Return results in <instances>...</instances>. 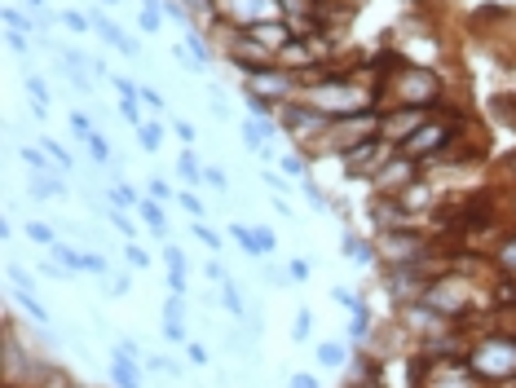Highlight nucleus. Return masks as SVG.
<instances>
[{
  "label": "nucleus",
  "mask_w": 516,
  "mask_h": 388,
  "mask_svg": "<svg viewBox=\"0 0 516 388\" xmlns=\"http://www.w3.org/2000/svg\"><path fill=\"white\" fill-rule=\"evenodd\" d=\"M102 5H120V0H102Z\"/></svg>",
  "instance_id": "obj_59"
},
{
  "label": "nucleus",
  "mask_w": 516,
  "mask_h": 388,
  "mask_svg": "<svg viewBox=\"0 0 516 388\" xmlns=\"http://www.w3.org/2000/svg\"><path fill=\"white\" fill-rule=\"evenodd\" d=\"M450 137H455V124H441V119H428L419 133H410V137L397 146L402 155H410V159H433V155H441L450 146Z\"/></svg>",
  "instance_id": "obj_7"
},
{
  "label": "nucleus",
  "mask_w": 516,
  "mask_h": 388,
  "mask_svg": "<svg viewBox=\"0 0 516 388\" xmlns=\"http://www.w3.org/2000/svg\"><path fill=\"white\" fill-rule=\"evenodd\" d=\"M331 300L340 309H349V313H362L366 305H362V296H357V291H349V287H331Z\"/></svg>",
  "instance_id": "obj_23"
},
{
  "label": "nucleus",
  "mask_w": 516,
  "mask_h": 388,
  "mask_svg": "<svg viewBox=\"0 0 516 388\" xmlns=\"http://www.w3.org/2000/svg\"><path fill=\"white\" fill-rule=\"evenodd\" d=\"M9 49H14V54H27V36H23V31H9Z\"/></svg>",
  "instance_id": "obj_57"
},
{
  "label": "nucleus",
  "mask_w": 516,
  "mask_h": 388,
  "mask_svg": "<svg viewBox=\"0 0 516 388\" xmlns=\"http://www.w3.org/2000/svg\"><path fill=\"white\" fill-rule=\"evenodd\" d=\"M27 93L36 98V106H45V111H49V84L40 80V76H31V80H27Z\"/></svg>",
  "instance_id": "obj_41"
},
{
  "label": "nucleus",
  "mask_w": 516,
  "mask_h": 388,
  "mask_svg": "<svg viewBox=\"0 0 516 388\" xmlns=\"http://www.w3.org/2000/svg\"><path fill=\"white\" fill-rule=\"evenodd\" d=\"M36 388H71V380H67V375H62V371H45V375H40V384Z\"/></svg>",
  "instance_id": "obj_47"
},
{
  "label": "nucleus",
  "mask_w": 516,
  "mask_h": 388,
  "mask_svg": "<svg viewBox=\"0 0 516 388\" xmlns=\"http://www.w3.org/2000/svg\"><path fill=\"white\" fill-rule=\"evenodd\" d=\"M164 318H186V296H177V291H172V296L164 300Z\"/></svg>",
  "instance_id": "obj_43"
},
{
  "label": "nucleus",
  "mask_w": 516,
  "mask_h": 388,
  "mask_svg": "<svg viewBox=\"0 0 516 388\" xmlns=\"http://www.w3.org/2000/svg\"><path fill=\"white\" fill-rule=\"evenodd\" d=\"M300 98L309 102L313 111H322L326 119H349V115H362V111L380 106V93H371L366 84H357L349 76H322V80H313Z\"/></svg>",
  "instance_id": "obj_1"
},
{
  "label": "nucleus",
  "mask_w": 516,
  "mask_h": 388,
  "mask_svg": "<svg viewBox=\"0 0 516 388\" xmlns=\"http://www.w3.org/2000/svg\"><path fill=\"white\" fill-rule=\"evenodd\" d=\"M494 265H499L503 274H516V234H508V243L494 251Z\"/></svg>",
  "instance_id": "obj_22"
},
{
  "label": "nucleus",
  "mask_w": 516,
  "mask_h": 388,
  "mask_svg": "<svg viewBox=\"0 0 516 388\" xmlns=\"http://www.w3.org/2000/svg\"><path fill=\"white\" fill-rule=\"evenodd\" d=\"M186 49H190V58H194L199 76H203V71L212 67V45H207V40H203V36H199V31L190 27V31H186Z\"/></svg>",
  "instance_id": "obj_13"
},
{
  "label": "nucleus",
  "mask_w": 516,
  "mask_h": 388,
  "mask_svg": "<svg viewBox=\"0 0 516 388\" xmlns=\"http://www.w3.org/2000/svg\"><path fill=\"white\" fill-rule=\"evenodd\" d=\"M106 198H111V207H120V212H124V207H137V203H142V194H137L128 181H115V190H111Z\"/></svg>",
  "instance_id": "obj_17"
},
{
  "label": "nucleus",
  "mask_w": 516,
  "mask_h": 388,
  "mask_svg": "<svg viewBox=\"0 0 516 388\" xmlns=\"http://www.w3.org/2000/svg\"><path fill=\"white\" fill-rule=\"evenodd\" d=\"M164 265H168V274H186V251L177 243H168L164 247Z\"/></svg>",
  "instance_id": "obj_32"
},
{
  "label": "nucleus",
  "mask_w": 516,
  "mask_h": 388,
  "mask_svg": "<svg viewBox=\"0 0 516 388\" xmlns=\"http://www.w3.org/2000/svg\"><path fill=\"white\" fill-rule=\"evenodd\" d=\"M71 133H76L80 141H93V119L84 111H76V115H71Z\"/></svg>",
  "instance_id": "obj_38"
},
{
  "label": "nucleus",
  "mask_w": 516,
  "mask_h": 388,
  "mask_svg": "<svg viewBox=\"0 0 516 388\" xmlns=\"http://www.w3.org/2000/svg\"><path fill=\"white\" fill-rule=\"evenodd\" d=\"M278 124H282V133H291V137H322V133L331 128V119H326L322 111H313L304 98L300 102H282Z\"/></svg>",
  "instance_id": "obj_6"
},
{
  "label": "nucleus",
  "mask_w": 516,
  "mask_h": 388,
  "mask_svg": "<svg viewBox=\"0 0 516 388\" xmlns=\"http://www.w3.org/2000/svg\"><path fill=\"white\" fill-rule=\"evenodd\" d=\"M137 216H142L146 225H150V234H168V221H164V207L155 203V198H142V203H137Z\"/></svg>",
  "instance_id": "obj_14"
},
{
  "label": "nucleus",
  "mask_w": 516,
  "mask_h": 388,
  "mask_svg": "<svg viewBox=\"0 0 516 388\" xmlns=\"http://www.w3.org/2000/svg\"><path fill=\"white\" fill-rule=\"evenodd\" d=\"M203 181H207V185H216V190H225V185H229L221 168H203Z\"/></svg>",
  "instance_id": "obj_53"
},
{
  "label": "nucleus",
  "mask_w": 516,
  "mask_h": 388,
  "mask_svg": "<svg viewBox=\"0 0 516 388\" xmlns=\"http://www.w3.org/2000/svg\"><path fill=\"white\" fill-rule=\"evenodd\" d=\"M27 238L31 243H40V247H54L58 238H54V225H45V221H31L27 225Z\"/></svg>",
  "instance_id": "obj_27"
},
{
  "label": "nucleus",
  "mask_w": 516,
  "mask_h": 388,
  "mask_svg": "<svg viewBox=\"0 0 516 388\" xmlns=\"http://www.w3.org/2000/svg\"><path fill=\"white\" fill-rule=\"evenodd\" d=\"M309 331H313V313H309V309H300V313H296V322H291V340L304 344V340H309Z\"/></svg>",
  "instance_id": "obj_29"
},
{
  "label": "nucleus",
  "mask_w": 516,
  "mask_h": 388,
  "mask_svg": "<svg viewBox=\"0 0 516 388\" xmlns=\"http://www.w3.org/2000/svg\"><path fill=\"white\" fill-rule=\"evenodd\" d=\"M93 31H98V36H102V40H111V45H115V49H120V54H124V58H137V54H142V45H137V40L128 36V31H120V27H115V23H111V18H102V14H93Z\"/></svg>",
  "instance_id": "obj_10"
},
{
  "label": "nucleus",
  "mask_w": 516,
  "mask_h": 388,
  "mask_svg": "<svg viewBox=\"0 0 516 388\" xmlns=\"http://www.w3.org/2000/svg\"><path fill=\"white\" fill-rule=\"evenodd\" d=\"M282 172L304 181V176H309V159H304V155H282Z\"/></svg>",
  "instance_id": "obj_33"
},
{
  "label": "nucleus",
  "mask_w": 516,
  "mask_h": 388,
  "mask_svg": "<svg viewBox=\"0 0 516 388\" xmlns=\"http://www.w3.org/2000/svg\"><path fill=\"white\" fill-rule=\"evenodd\" d=\"M340 256H344V260H357V265H375V247L366 243V238H357L353 229L340 238Z\"/></svg>",
  "instance_id": "obj_12"
},
{
  "label": "nucleus",
  "mask_w": 516,
  "mask_h": 388,
  "mask_svg": "<svg viewBox=\"0 0 516 388\" xmlns=\"http://www.w3.org/2000/svg\"><path fill=\"white\" fill-rule=\"evenodd\" d=\"M309 274H313V269H309V260H304V256H296V260L287 265V278H291V282H304Z\"/></svg>",
  "instance_id": "obj_46"
},
{
  "label": "nucleus",
  "mask_w": 516,
  "mask_h": 388,
  "mask_svg": "<svg viewBox=\"0 0 516 388\" xmlns=\"http://www.w3.org/2000/svg\"><path fill=\"white\" fill-rule=\"evenodd\" d=\"M89 155H93V163H98V168H106L115 150H111V141L102 137V133H93V141H89Z\"/></svg>",
  "instance_id": "obj_25"
},
{
  "label": "nucleus",
  "mask_w": 516,
  "mask_h": 388,
  "mask_svg": "<svg viewBox=\"0 0 516 388\" xmlns=\"http://www.w3.org/2000/svg\"><path fill=\"white\" fill-rule=\"evenodd\" d=\"M40 146L49 150V159H54L58 168H67V172H71V150H67V146H62V141H54V137H45Z\"/></svg>",
  "instance_id": "obj_31"
},
{
  "label": "nucleus",
  "mask_w": 516,
  "mask_h": 388,
  "mask_svg": "<svg viewBox=\"0 0 516 388\" xmlns=\"http://www.w3.org/2000/svg\"><path fill=\"white\" fill-rule=\"evenodd\" d=\"M194 238H199V243H207V247H212V251L221 247V234H216V229H207L203 221H194Z\"/></svg>",
  "instance_id": "obj_45"
},
{
  "label": "nucleus",
  "mask_w": 516,
  "mask_h": 388,
  "mask_svg": "<svg viewBox=\"0 0 516 388\" xmlns=\"http://www.w3.org/2000/svg\"><path fill=\"white\" fill-rule=\"evenodd\" d=\"M304 198H309V207H318V212H326V207H331V198H326L318 185H313V176H304Z\"/></svg>",
  "instance_id": "obj_37"
},
{
  "label": "nucleus",
  "mask_w": 516,
  "mask_h": 388,
  "mask_svg": "<svg viewBox=\"0 0 516 388\" xmlns=\"http://www.w3.org/2000/svg\"><path fill=\"white\" fill-rule=\"evenodd\" d=\"M146 194H150L155 203H168V198H172V185H168L164 176H150V181H146Z\"/></svg>",
  "instance_id": "obj_36"
},
{
  "label": "nucleus",
  "mask_w": 516,
  "mask_h": 388,
  "mask_svg": "<svg viewBox=\"0 0 516 388\" xmlns=\"http://www.w3.org/2000/svg\"><path fill=\"white\" fill-rule=\"evenodd\" d=\"M366 327H371V313H353V322H349V335H344V340H366Z\"/></svg>",
  "instance_id": "obj_40"
},
{
  "label": "nucleus",
  "mask_w": 516,
  "mask_h": 388,
  "mask_svg": "<svg viewBox=\"0 0 516 388\" xmlns=\"http://www.w3.org/2000/svg\"><path fill=\"white\" fill-rule=\"evenodd\" d=\"M31 5H36V9H40V5H45V0H31Z\"/></svg>",
  "instance_id": "obj_60"
},
{
  "label": "nucleus",
  "mask_w": 516,
  "mask_h": 388,
  "mask_svg": "<svg viewBox=\"0 0 516 388\" xmlns=\"http://www.w3.org/2000/svg\"><path fill=\"white\" fill-rule=\"evenodd\" d=\"M111 84L120 89V102H137L142 98V84H133L128 76H111Z\"/></svg>",
  "instance_id": "obj_35"
},
{
  "label": "nucleus",
  "mask_w": 516,
  "mask_h": 388,
  "mask_svg": "<svg viewBox=\"0 0 516 388\" xmlns=\"http://www.w3.org/2000/svg\"><path fill=\"white\" fill-rule=\"evenodd\" d=\"M120 115H124V124H133V128H142V111H137V102H120Z\"/></svg>",
  "instance_id": "obj_48"
},
{
  "label": "nucleus",
  "mask_w": 516,
  "mask_h": 388,
  "mask_svg": "<svg viewBox=\"0 0 516 388\" xmlns=\"http://www.w3.org/2000/svg\"><path fill=\"white\" fill-rule=\"evenodd\" d=\"M31 194H36V198H58V194H62V181H58L54 172H49V176H36V172H31Z\"/></svg>",
  "instance_id": "obj_18"
},
{
  "label": "nucleus",
  "mask_w": 516,
  "mask_h": 388,
  "mask_svg": "<svg viewBox=\"0 0 516 388\" xmlns=\"http://www.w3.org/2000/svg\"><path fill=\"white\" fill-rule=\"evenodd\" d=\"M80 269H84V274H93V278H106L111 265H106V256H98V251H84V265Z\"/></svg>",
  "instance_id": "obj_34"
},
{
  "label": "nucleus",
  "mask_w": 516,
  "mask_h": 388,
  "mask_svg": "<svg viewBox=\"0 0 516 388\" xmlns=\"http://www.w3.org/2000/svg\"><path fill=\"white\" fill-rule=\"evenodd\" d=\"M111 380H115V388H142L137 362H133V358H124V353H111Z\"/></svg>",
  "instance_id": "obj_11"
},
{
  "label": "nucleus",
  "mask_w": 516,
  "mask_h": 388,
  "mask_svg": "<svg viewBox=\"0 0 516 388\" xmlns=\"http://www.w3.org/2000/svg\"><path fill=\"white\" fill-rule=\"evenodd\" d=\"M221 305H225V313H234V318H243V313H247L243 296H238V287H234V278L221 282Z\"/></svg>",
  "instance_id": "obj_16"
},
{
  "label": "nucleus",
  "mask_w": 516,
  "mask_h": 388,
  "mask_svg": "<svg viewBox=\"0 0 516 388\" xmlns=\"http://www.w3.org/2000/svg\"><path fill=\"white\" fill-rule=\"evenodd\" d=\"M419 176H424V168H419V159H410V155L397 150L393 159H388L380 172H375V185H380V194H402L406 185H415Z\"/></svg>",
  "instance_id": "obj_8"
},
{
  "label": "nucleus",
  "mask_w": 516,
  "mask_h": 388,
  "mask_svg": "<svg viewBox=\"0 0 516 388\" xmlns=\"http://www.w3.org/2000/svg\"><path fill=\"white\" fill-rule=\"evenodd\" d=\"M203 269H207V278H212V282H216V287H221V282H225V278H229V274H225V269H221V260H207V265H203Z\"/></svg>",
  "instance_id": "obj_56"
},
{
  "label": "nucleus",
  "mask_w": 516,
  "mask_h": 388,
  "mask_svg": "<svg viewBox=\"0 0 516 388\" xmlns=\"http://www.w3.org/2000/svg\"><path fill=\"white\" fill-rule=\"evenodd\" d=\"M287 388H322V384H318V375H309V371H296V375L287 380Z\"/></svg>",
  "instance_id": "obj_49"
},
{
  "label": "nucleus",
  "mask_w": 516,
  "mask_h": 388,
  "mask_svg": "<svg viewBox=\"0 0 516 388\" xmlns=\"http://www.w3.org/2000/svg\"><path fill=\"white\" fill-rule=\"evenodd\" d=\"M229 238H234V243L243 247L247 256H260V243H256V225H243V221H234V225H229Z\"/></svg>",
  "instance_id": "obj_15"
},
{
  "label": "nucleus",
  "mask_w": 516,
  "mask_h": 388,
  "mask_svg": "<svg viewBox=\"0 0 516 388\" xmlns=\"http://www.w3.org/2000/svg\"><path fill=\"white\" fill-rule=\"evenodd\" d=\"M468 366L481 375V380L490 384H503L516 375V335H486L481 344H472L468 349Z\"/></svg>",
  "instance_id": "obj_3"
},
{
  "label": "nucleus",
  "mask_w": 516,
  "mask_h": 388,
  "mask_svg": "<svg viewBox=\"0 0 516 388\" xmlns=\"http://www.w3.org/2000/svg\"><path fill=\"white\" fill-rule=\"evenodd\" d=\"M212 5H216V23H225L234 31H251L260 23H282L278 0H212Z\"/></svg>",
  "instance_id": "obj_4"
},
{
  "label": "nucleus",
  "mask_w": 516,
  "mask_h": 388,
  "mask_svg": "<svg viewBox=\"0 0 516 388\" xmlns=\"http://www.w3.org/2000/svg\"><path fill=\"white\" fill-rule=\"evenodd\" d=\"M164 340L168 344H186L190 335H186V318H164Z\"/></svg>",
  "instance_id": "obj_30"
},
{
  "label": "nucleus",
  "mask_w": 516,
  "mask_h": 388,
  "mask_svg": "<svg viewBox=\"0 0 516 388\" xmlns=\"http://www.w3.org/2000/svg\"><path fill=\"white\" fill-rule=\"evenodd\" d=\"M177 172H181L186 185H199V181H203V168H199V159H194L190 150H181V159H177Z\"/></svg>",
  "instance_id": "obj_19"
},
{
  "label": "nucleus",
  "mask_w": 516,
  "mask_h": 388,
  "mask_svg": "<svg viewBox=\"0 0 516 388\" xmlns=\"http://www.w3.org/2000/svg\"><path fill=\"white\" fill-rule=\"evenodd\" d=\"M380 98H388V106H419V111H428V106L441 102V80L433 76V71H419V67L406 62L402 71H393V76L380 84Z\"/></svg>",
  "instance_id": "obj_2"
},
{
  "label": "nucleus",
  "mask_w": 516,
  "mask_h": 388,
  "mask_svg": "<svg viewBox=\"0 0 516 388\" xmlns=\"http://www.w3.org/2000/svg\"><path fill=\"white\" fill-rule=\"evenodd\" d=\"M45 146H23V163L31 168V172H36V176H49V159H45Z\"/></svg>",
  "instance_id": "obj_20"
},
{
  "label": "nucleus",
  "mask_w": 516,
  "mask_h": 388,
  "mask_svg": "<svg viewBox=\"0 0 516 388\" xmlns=\"http://www.w3.org/2000/svg\"><path fill=\"white\" fill-rule=\"evenodd\" d=\"M260 181H265V185H269V190H278V194H287V181H282V176H278V172H269V168H265V172H260Z\"/></svg>",
  "instance_id": "obj_54"
},
{
  "label": "nucleus",
  "mask_w": 516,
  "mask_h": 388,
  "mask_svg": "<svg viewBox=\"0 0 516 388\" xmlns=\"http://www.w3.org/2000/svg\"><path fill=\"white\" fill-rule=\"evenodd\" d=\"M256 243H260V256H269L273 243H278V234H273L269 225H256Z\"/></svg>",
  "instance_id": "obj_44"
},
{
  "label": "nucleus",
  "mask_w": 516,
  "mask_h": 388,
  "mask_svg": "<svg viewBox=\"0 0 516 388\" xmlns=\"http://www.w3.org/2000/svg\"><path fill=\"white\" fill-rule=\"evenodd\" d=\"M172 128H177V137H181L186 146H194V137H199V133H194V124H186V119H172Z\"/></svg>",
  "instance_id": "obj_52"
},
{
  "label": "nucleus",
  "mask_w": 516,
  "mask_h": 388,
  "mask_svg": "<svg viewBox=\"0 0 516 388\" xmlns=\"http://www.w3.org/2000/svg\"><path fill=\"white\" fill-rule=\"evenodd\" d=\"M49 251H54V260H58V265H67V269H80V265H84V251L67 247V243H54Z\"/></svg>",
  "instance_id": "obj_24"
},
{
  "label": "nucleus",
  "mask_w": 516,
  "mask_h": 388,
  "mask_svg": "<svg viewBox=\"0 0 516 388\" xmlns=\"http://www.w3.org/2000/svg\"><path fill=\"white\" fill-rule=\"evenodd\" d=\"M14 300H18V305H23V309H27V313H31V318H36V322H45V327H49V309H45V305H40V300H36V296H27V291H18V296H14Z\"/></svg>",
  "instance_id": "obj_28"
},
{
  "label": "nucleus",
  "mask_w": 516,
  "mask_h": 388,
  "mask_svg": "<svg viewBox=\"0 0 516 388\" xmlns=\"http://www.w3.org/2000/svg\"><path fill=\"white\" fill-rule=\"evenodd\" d=\"M115 353H124V358H133V362H146V353L137 349V340H120V344H115Z\"/></svg>",
  "instance_id": "obj_50"
},
{
  "label": "nucleus",
  "mask_w": 516,
  "mask_h": 388,
  "mask_svg": "<svg viewBox=\"0 0 516 388\" xmlns=\"http://www.w3.org/2000/svg\"><path fill=\"white\" fill-rule=\"evenodd\" d=\"M318 362L322 366H349V349L344 344H318Z\"/></svg>",
  "instance_id": "obj_21"
},
{
  "label": "nucleus",
  "mask_w": 516,
  "mask_h": 388,
  "mask_svg": "<svg viewBox=\"0 0 516 388\" xmlns=\"http://www.w3.org/2000/svg\"><path fill=\"white\" fill-rule=\"evenodd\" d=\"M186 353H190V362H194V366H203V362H207V349H199V344H190Z\"/></svg>",
  "instance_id": "obj_58"
},
{
  "label": "nucleus",
  "mask_w": 516,
  "mask_h": 388,
  "mask_svg": "<svg viewBox=\"0 0 516 388\" xmlns=\"http://www.w3.org/2000/svg\"><path fill=\"white\" fill-rule=\"evenodd\" d=\"M124 260H128V269H146V265H150V251L128 243V247H124Z\"/></svg>",
  "instance_id": "obj_39"
},
{
  "label": "nucleus",
  "mask_w": 516,
  "mask_h": 388,
  "mask_svg": "<svg viewBox=\"0 0 516 388\" xmlns=\"http://www.w3.org/2000/svg\"><path fill=\"white\" fill-rule=\"evenodd\" d=\"M393 155H397V146H393V141H384L380 133H375V137H366V141L349 146L340 159H344V172H349V176H366V172L375 176L388 159H393Z\"/></svg>",
  "instance_id": "obj_5"
},
{
  "label": "nucleus",
  "mask_w": 516,
  "mask_h": 388,
  "mask_svg": "<svg viewBox=\"0 0 516 388\" xmlns=\"http://www.w3.org/2000/svg\"><path fill=\"white\" fill-rule=\"evenodd\" d=\"M142 102H146V106H150V111H164V98H159V93H155V89H146V84H142Z\"/></svg>",
  "instance_id": "obj_55"
},
{
  "label": "nucleus",
  "mask_w": 516,
  "mask_h": 388,
  "mask_svg": "<svg viewBox=\"0 0 516 388\" xmlns=\"http://www.w3.org/2000/svg\"><path fill=\"white\" fill-rule=\"evenodd\" d=\"M243 36L251 40V45H260V49H265V54H273V58H278L282 49H287L291 40H296V31H291V23H287V18H282V23H260V27L243 31Z\"/></svg>",
  "instance_id": "obj_9"
},
{
  "label": "nucleus",
  "mask_w": 516,
  "mask_h": 388,
  "mask_svg": "<svg viewBox=\"0 0 516 388\" xmlns=\"http://www.w3.org/2000/svg\"><path fill=\"white\" fill-rule=\"evenodd\" d=\"M177 198H181V207H186V212L194 216V221H203V198H199V194H190V190H181V194H177Z\"/></svg>",
  "instance_id": "obj_42"
},
{
  "label": "nucleus",
  "mask_w": 516,
  "mask_h": 388,
  "mask_svg": "<svg viewBox=\"0 0 516 388\" xmlns=\"http://www.w3.org/2000/svg\"><path fill=\"white\" fill-rule=\"evenodd\" d=\"M62 23H67L71 31H89L93 23H89V18H84V14H76V9H67V14H62Z\"/></svg>",
  "instance_id": "obj_51"
},
{
  "label": "nucleus",
  "mask_w": 516,
  "mask_h": 388,
  "mask_svg": "<svg viewBox=\"0 0 516 388\" xmlns=\"http://www.w3.org/2000/svg\"><path fill=\"white\" fill-rule=\"evenodd\" d=\"M137 137H142V146L155 155V150H159V141H164V128H159V124H150V119H146L142 128H137Z\"/></svg>",
  "instance_id": "obj_26"
}]
</instances>
